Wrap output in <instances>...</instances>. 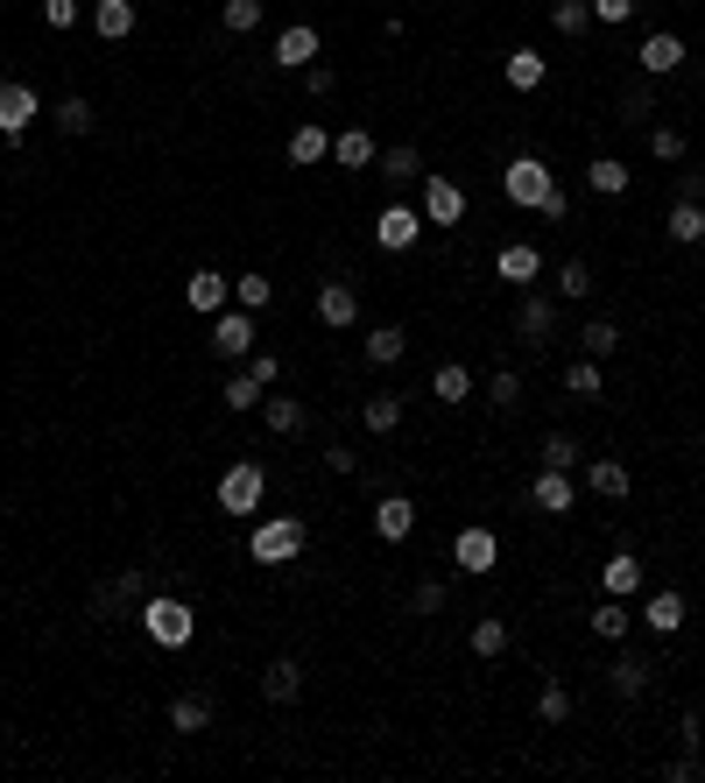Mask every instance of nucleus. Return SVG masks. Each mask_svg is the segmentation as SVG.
Masks as SVG:
<instances>
[{
	"instance_id": "1",
	"label": "nucleus",
	"mask_w": 705,
	"mask_h": 783,
	"mask_svg": "<svg viewBox=\"0 0 705 783\" xmlns=\"http://www.w3.org/2000/svg\"><path fill=\"white\" fill-rule=\"evenodd\" d=\"M142 636L156 642V649H190L198 615H190V600H177V594H148L142 600Z\"/></svg>"
},
{
	"instance_id": "2",
	"label": "nucleus",
	"mask_w": 705,
	"mask_h": 783,
	"mask_svg": "<svg viewBox=\"0 0 705 783\" xmlns=\"http://www.w3.org/2000/svg\"><path fill=\"white\" fill-rule=\"evenodd\" d=\"M303 515H269V523H255V537H247V558L255 565H290L297 550H303Z\"/></svg>"
},
{
	"instance_id": "3",
	"label": "nucleus",
	"mask_w": 705,
	"mask_h": 783,
	"mask_svg": "<svg viewBox=\"0 0 705 783\" xmlns=\"http://www.w3.org/2000/svg\"><path fill=\"white\" fill-rule=\"evenodd\" d=\"M550 184H558V177H550V163H543V156H516V163L501 169L508 205H522V213H537V205L550 198Z\"/></svg>"
},
{
	"instance_id": "4",
	"label": "nucleus",
	"mask_w": 705,
	"mask_h": 783,
	"mask_svg": "<svg viewBox=\"0 0 705 783\" xmlns=\"http://www.w3.org/2000/svg\"><path fill=\"white\" fill-rule=\"evenodd\" d=\"M261 494H269V473H261L255 460H240V466L219 473V508H226V515H255Z\"/></svg>"
},
{
	"instance_id": "5",
	"label": "nucleus",
	"mask_w": 705,
	"mask_h": 783,
	"mask_svg": "<svg viewBox=\"0 0 705 783\" xmlns=\"http://www.w3.org/2000/svg\"><path fill=\"white\" fill-rule=\"evenodd\" d=\"M255 311H240V303H226V311L212 318V353L219 360H247V353H255Z\"/></svg>"
},
{
	"instance_id": "6",
	"label": "nucleus",
	"mask_w": 705,
	"mask_h": 783,
	"mask_svg": "<svg viewBox=\"0 0 705 783\" xmlns=\"http://www.w3.org/2000/svg\"><path fill=\"white\" fill-rule=\"evenodd\" d=\"M35 113H43L35 85H22V79H0V135H14V142H22L29 127H35Z\"/></svg>"
},
{
	"instance_id": "7",
	"label": "nucleus",
	"mask_w": 705,
	"mask_h": 783,
	"mask_svg": "<svg viewBox=\"0 0 705 783\" xmlns=\"http://www.w3.org/2000/svg\"><path fill=\"white\" fill-rule=\"evenodd\" d=\"M424 240V213L416 205H381V219H374V247H388V255H403V247Z\"/></svg>"
},
{
	"instance_id": "8",
	"label": "nucleus",
	"mask_w": 705,
	"mask_h": 783,
	"mask_svg": "<svg viewBox=\"0 0 705 783\" xmlns=\"http://www.w3.org/2000/svg\"><path fill=\"white\" fill-rule=\"evenodd\" d=\"M452 558L466 565V579H487V571H494V558H501V544H494V529H480V523H466L459 537H452Z\"/></svg>"
},
{
	"instance_id": "9",
	"label": "nucleus",
	"mask_w": 705,
	"mask_h": 783,
	"mask_svg": "<svg viewBox=\"0 0 705 783\" xmlns=\"http://www.w3.org/2000/svg\"><path fill=\"white\" fill-rule=\"evenodd\" d=\"M466 219V190L452 177H424V226H459Z\"/></svg>"
},
{
	"instance_id": "10",
	"label": "nucleus",
	"mask_w": 705,
	"mask_h": 783,
	"mask_svg": "<svg viewBox=\"0 0 705 783\" xmlns=\"http://www.w3.org/2000/svg\"><path fill=\"white\" fill-rule=\"evenodd\" d=\"M184 303H190V311H198V318H219L226 303H234V282H226L219 269H198V276L184 282Z\"/></svg>"
},
{
	"instance_id": "11",
	"label": "nucleus",
	"mask_w": 705,
	"mask_h": 783,
	"mask_svg": "<svg viewBox=\"0 0 705 783\" xmlns=\"http://www.w3.org/2000/svg\"><path fill=\"white\" fill-rule=\"evenodd\" d=\"M529 508L537 515H564V508H579V487H571V473H537V481H529Z\"/></svg>"
},
{
	"instance_id": "12",
	"label": "nucleus",
	"mask_w": 705,
	"mask_h": 783,
	"mask_svg": "<svg viewBox=\"0 0 705 783\" xmlns=\"http://www.w3.org/2000/svg\"><path fill=\"white\" fill-rule=\"evenodd\" d=\"M135 600H148V571L142 565H127L121 571V579H113V586H100V594H92V615H113V607H135Z\"/></svg>"
},
{
	"instance_id": "13",
	"label": "nucleus",
	"mask_w": 705,
	"mask_h": 783,
	"mask_svg": "<svg viewBox=\"0 0 705 783\" xmlns=\"http://www.w3.org/2000/svg\"><path fill=\"white\" fill-rule=\"evenodd\" d=\"M318 50H325V43H318V29H311V22H290V29L276 35V64H282V71L318 64Z\"/></svg>"
},
{
	"instance_id": "14",
	"label": "nucleus",
	"mask_w": 705,
	"mask_h": 783,
	"mask_svg": "<svg viewBox=\"0 0 705 783\" xmlns=\"http://www.w3.org/2000/svg\"><path fill=\"white\" fill-rule=\"evenodd\" d=\"M409 529H416L409 494H381V502H374V537H381V544H403Z\"/></svg>"
},
{
	"instance_id": "15",
	"label": "nucleus",
	"mask_w": 705,
	"mask_h": 783,
	"mask_svg": "<svg viewBox=\"0 0 705 783\" xmlns=\"http://www.w3.org/2000/svg\"><path fill=\"white\" fill-rule=\"evenodd\" d=\"M684 56H692V50H684V43H677V35H671V29H656V35H642V50H635V64H642V71H650V79H663V71H677V64H684Z\"/></svg>"
},
{
	"instance_id": "16",
	"label": "nucleus",
	"mask_w": 705,
	"mask_h": 783,
	"mask_svg": "<svg viewBox=\"0 0 705 783\" xmlns=\"http://www.w3.org/2000/svg\"><path fill=\"white\" fill-rule=\"evenodd\" d=\"M516 332L529 339V347H543V339L558 332V303H550V297H529V290H522V303H516Z\"/></svg>"
},
{
	"instance_id": "17",
	"label": "nucleus",
	"mask_w": 705,
	"mask_h": 783,
	"mask_svg": "<svg viewBox=\"0 0 705 783\" xmlns=\"http://www.w3.org/2000/svg\"><path fill=\"white\" fill-rule=\"evenodd\" d=\"M261 699H269V705H297V699H303V671H297V657H276L269 671H261Z\"/></svg>"
},
{
	"instance_id": "18",
	"label": "nucleus",
	"mask_w": 705,
	"mask_h": 783,
	"mask_svg": "<svg viewBox=\"0 0 705 783\" xmlns=\"http://www.w3.org/2000/svg\"><path fill=\"white\" fill-rule=\"evenodd\" d=\"M135 0H92V29L106 35V43H127V35H135Z\"/></svg>"
},
{
	"instance_id": "19",
	"label": "nucleus",
	"mask_w": 705,
	"mask_h": 783,
	"mask_svg": "<svg viewBox=\"0 0 705 783\" xmlns=\"http://www.w3.org/2000/svg\"><path fill=\"white\" fill-rule=\"evenodd\" d=\"M635 586H642V558L635 550H614L600 571V594H614V600H635Z\"/></svg>"
},
{
	"instance_id": "20",
	"label": "nucleus",
	"mask_w": 705,
	"mask_h": 783,
	"mask_svg": "<svg viewBox=\"0 0 705 783\" xmlns=\"http://www.w3.org/2000/svg\"><path fill=\"white\" fill-rule=\"evenodd\" d=\"M494 269H501V282H537L543 276V255L529 240H508L501 255H494Z\"/></svg>"
},
{
	"instance_id": "21",
	"label": "nucleus",
	"mask_w": 705,
	"mask_h": 783,
	"mask_svg": "<svg viewBox=\"0 0 705 783\" xmlns=\"http://www.w3.org/2000/svg\"><path fill=\"white\" fill-rule=\"evenodd\" d=\"M318 318L346 332V324L360 318V290H353V282H325V290H318Z\"/></svg>"
},
{
	"instance_id": "22",
	"label": "nucleus",
	"mask_w": 705,
	"mask_h": 783,
	"mask_svg": "<svg viewBox=\"0 0 705 783\" xmlns=\"http://www.w3.org/2000/svg\"><path fill=\"white\" fill-rule=\"evenodd\" d=\"M642 628H650V636H677V628H684V594H671V586H663V594H650V607H642Z\"/></svg>"
},
{
	"instance_id": "23",
	"label": "nucleus",
	"mask_w": 705,
	"mask_h": 783,
	"mask_svg": "<svg viewBox=\"0 0 705 783\" xmlns=\"http://www.w3.org/2000/svg\"><path fill=\"white\" fill-rule=\"evenodd\" d=\"M169 728H177V734H205V728H212V699H205V692H177V699H169Z\"/></svg>"
},
{
	"instance_id": "24",
	"label": "nucleus",
	"mask_w": 705,
	"mask_h": 783,
	"mask_svg": "<svg viewBox=\"0 0 705 783\" xmlns=\"http://www.w3.org/2000/svg\"><path fill=\"white\" fill-rule=\"evenodd\" d=\"M663 234H671L677 247H698V240H705V205H698V198H677L671 219H663Z\"/></svg>"
},
{
	"instance_id": "25",
	"label": "nucleus",
	"mask_w": 705,
	"mask_h": 783,
	"mask_svg": "<svg viewBox=\"0 0 705 783\" xmlns=\"http://www.w3.org/2000/svg\"><path fill=\"white\" fill-rule=\"evenodd\" d=\"M501 79H508V85H516V92H537V85L550 79V64H543V56H537V50H529V43H522V50H508V64H501Z\"/></svg>"
},
{
	"instance_id": "26",
	"label": "nucleus",
	"mask_w": 705,
	"mask_h": 783,
	"mask_svg": "<svg viewBox=\"0 0 705 783\" xmlns=\"http://www.w3.org/2000/svg\"><path fill=\"white\" fill-rule=\"evenodd\" d=\"M585 487H593L600 502H628V487H635V481H628L621 460H593V466H585Z\"/></svg>"
},
{
	"instance_id": "27",
	"label": "nucleus",
	"mask_w": 705,
	"mask_h": 783,
	"mask_svg": "<svg viewBox=\"0 0 705 783\" xmlns=\"http://www.w3.org/2000/svg\"><path fill=\"white\" fill-rule=\"evenodd\" d=\"M381 156V148H374V135H367V127H346V135H332V163H346V169H367Z\"/></svg>"
},
{
	"instance_id": "28",
	"label": "nucleus",
	"mask_w": 705,
	"mask_h": 783,
	"mask_svg": "<svg viewBox=\"0 0 705 783\" xmlns=\"http://www.w3.org/2000/svg\"><path fill=\"white\" fill-rule=\"evenodd\" d=\"M374 169H381V177H388L395 190H403V184H416V177H424V156H416V148H381V156H374Z\"/></svg>"
},
{
	"instance_id": "29",
	"label": "nucleus",
	"mask_w": 705,
	"mask_h": 783,
	"mask_svg": "<svg viewBox=\"0 0 705 783\" xmlns=\"http://www.w3.org/2000/svg\"><path fill=\"white\" fill-rule=\"evenodd\" d=\"M403 353H409V332H403V324H374V332H367V360H374V368H395Z\"/></svg>"
},
{
	"instance_id": "30",
	"label": "nucleus",
	"mask_w": 705,
	"mask_h": 783,
	"mask_svg": "<svg viewBox=\"0 0 705 783\" xmlns=\"http://www.w3.org/2000/svg\"><path fill=\"white\" fill-rule=\"evenodd\" d=\"M606 684H614V699H642V692H650V663H642V657H614Z\"/></svg>"
},
{
	"instance_id": "31",
	"label": "nucleus",
	"mask_w": 705,
	"mask_h": 783,
	"mask_svg": "<svg viewBox=\"0 0 705 783\" xmlns=\"http://www.w3.org/2000/svg\"><path fill=\"white\" fill-rule=\"evenodd\" d=\"M261 424L282 431V437H297L303 431V403H297V395H261Z\"/></svg>"
},
{
	"instance_id": "32",
	"label": "nucleus",
	"mask_w": 705,
	"mask_h": 783,
	"mask_svg": "<svg viewBox=\"0 0 705 783\" xmlns=\"http://www.w3.org/2000/svg\"><path fill=\"white\" fill-rule=\"evenodd\" d=\"M628 628H635V615H628V600H614V594H606V600L593 607V636H600V642H621Z\"/></svg>"
},
{
	"instance_id": "33",
	"label": "nucleus",
	"mask_w": 705,
	"mask_h": 783,
	"mask_svg": "<svg viewBox=\"0 0 705 783\" xmlns=\"http://www.w3.org/2000/svg\"><path fill=\"white\" fill-rule=\"evenodd\" d=\"M564 389L579 395V403H593V395H606V381H600V360H593V353H579V360L564 368Z\"/></svg>"
},
{
	"instance_id": "34",
	"label": "nucleus",
	"mask_w": 705,
	"mask_h": 783,
	"mask_svg": "<svg viewBox=\"0 0 705 783\" xmlns=\"http://www.w3.org/2000/svg\"><path fill=\"white\" fill-rule=\"evenodd\" d=\"M360 424H367L374 437H388L395 424H403V395H388V389H381V395H367V410H360Z\"/></svg>"
},
{
	"instance_id": "35",
	"label": "nucleus",
	"mask_w": 705,
	"mask_h": 783,
	"mask_svg": "<svg viewBox=\"0 0 705 783\" xmlns=\"http://www.w3.org/2000/svg\"><path fill=\"white\" fill-rule=\"evenodd\" d=\"M585 184H593L600 198H621V190H628V163L621 156H593V163H585Z\"/></svg>"
},
{
	"instance_id": "36",
	"label": "nucleus",
	"mask_w": 705,
	"mask_h": 783,
	"mask_svg": "<svg viewBox=\"0 0 705 783\" xmlns=\"http://www.w3.org/2000/svg\"><path fill=\"white\" fill-rule=\"evenodd\" d=\"M261 395H269V389H261V381H255V374H247V368H240V374H226V389H219V403H226V410H240V416H247V410H261Z\"/></svg>"
},
{
	"instance_id": "37",
	"label": "nucleus",
	"mask_w": 705,
	"mask_h": 783,
	"mask_svg": "<svg viewBox=\"0 0 705 783\" xmlns=\"http://www.w3.org/2000/svg\"><path fill=\"white\" fill-rule=\"evenodd\" d=\"M579 353H593V360L621 353V324H614V318H585V332H579Z\"/></svg>"
},
{
	"instance_id": "38",
	"label": "nucleus",
	"mask_w": 705,
	"mask_h": 783,
	"mask_svg": "<svg viewBox=\"0 0 705 783\" xmlns=\"http://www.w3.org/2000/svg\"><path fill=\"white\" fill-rule=\"evenodd\" d=\"M50 121H56V135H92V100H79V92H71V100L50 106Z\"/></svg>"
},
{
	"instance_id": "39",
	"label": "nucleus",
	"mask_w": 705,
	"mask_h": 783,
	"mask_svg": "<svg viewBox=\"0 0 705 783\" xmlns=\"http://www.w3.org/2000/svg\"><path fill=\"white\" fill-rule=\"evenodd\" d=\"M431 395H437V403H466V395H473V374L459 368V360H445V368L431 374Z\"/></svg>"
},
{
	"instance_id": "40",
	"label": "nucleus",
	"mask_w": 705,
	"mask_h": 783,
	"mask_svg": "<svg viewBox=\"0 0 705 783\" xmlns=\"http://www.w3.org/2000/svg\"><path fill=\"white\" fill-rule=\"evenodd\" d=\"M537 460H543L550 473H571V466H579V437H571V431H550V437H543V452H537Z\"/></svg>"
},
{
	"instance_id": "41",
	"label": "nucleus",
	"mask_w": 705,
	"mask_h": 783,
	"mask_svg": "<svg viewBox=\"0 0 705 783\" xmlns=\"http://www.w3.org/2000/svg\"><path fill=\"white\" fill-rule=\"evenodd\" d=\"M325 156H332L325 127H297V135H290V163H325Z\"/></svg>"
},
{
	"instance_id": "42",
	"label": "nucleus",
	"mask_w": 705,
	"mask_h": 783,
	"mask_svg": "<svg viewBox=\"0 0 705 783\" xmlns=\"http://www.w3.org/2000/svg\"><path fill=\"white\" fill-rule=\"evenodd\" d=\"M473 657H501V649H508V621L501 615H487V621H473Z\"/></svg>"
},
{
	"instance_id": "43",
	"label": "nucleus",
	"mask_w": 705,
	"mask_h": 783,
	"mask_svg": "<svg viewBox=\"0 0 705 783\" xmlns=\"http://www.w3.org/2000/svg\"><path fill=\"white\" fill-rule=\"evenodd\" d=\"M219 29H226V35L261 29V0H226V8H219Z\"/></svg>"
},
{
	"instance_id": "44",
	"label": "nucleus",
	"mask_w": 705,
	"mask_h": 783,
	"mask_svg": "<svg viewBox=\"0 0 705 783\" xmlns=\"http://www.w3.org/2000/svg\"><path fill=\"white\" fill-rule=\"evenodd\" d=\"M585 22H593L585 0H558V8H550V29H558V35H585Z\"/></svg>"
},
{
	"instance_id": "45",
	"label": "nucleus",
	"mask_w": 705,
	"mask_h": 783,
	"mask_svg": "<svg viewBox=\"0 0 705 783\" xmlns=\"http://www.w3.org/2000/svg\"><path fill=\"white\" fill-rule=\"evenodd\" d=\"M269 297H276L269 276H240V282H234V303H240V311H269Z\"/></svg>"
},
{
	"instance_id": "46",
	"label": "nucleus",
	"mask_w": 705,
	"mask_h": 783,
	"mask_svg": "<svg viewBox=\"0 0 705 783\" xmlns=\"http://www.w3.org/2000/svg\"><path fill=\"white\" fill-rule=\"evenodd\" d=\"M558 297H564V303L593 297V269H585V261H564V269H558Z\"/></svg>"
},
{
	"instance_id": "47",
	"label": "nucleus",
	"mask_w": 705,
	"mask_h": 783,
	"mask_svg": "<svg viewBox=\"0 0 705 783\" xmlns=\"http://www.w3.org/2000/svg\"><path fill=\"white\" fill-rule=\"evenodd\" d=\"M537 720H543V728H564V720H571V692H564V684H543Z\"/></svg>"
},
{
	"instance_id": "48",
	"label": "nucleus",
	"mask_w": 705,
	"mask_h": 783,
	"mask_svg": "<svg viewBox=\"0 0 705 783\" xmlns=\"http://www.w3.org/2000/svg\"><path fill=\"white\" fill-rule=\"evenodd\" d=\"M487 403H494V410H516V403H522V381L508 374V368H494V374H487Z\"/></svg>"
},
{
	"instance_id": "49",
	"label": "nucleus",
	"mask_w": 705,
	"mask_h": 783,
	"mask_svg": "<svg viewBox=\"0 0 705 783\" xmlns=\"http://www.w3.org/2000/svg\"><path fill=\"white\" fill-rule=\"evenodd\" d=\"M409 615H445V579H424L409 594Z\"/></svg>"
},
{
	"instance_id": "50",
	"label": "nucleus",
	"mask_w": 705,
	"mask_h": 783,
	"mask_svg": "<svg viewBox=\"0 0 705 783\" xmlns=\"http://www.w3.org/2000/svg\"><path fill=\"white\" fill-rule=\"evenodd\" d=\"M650 156H656V163H684V135H677V127H656V135H650Z\"/></svg>"
},
{
	"instance_id": "51",
	"label": "nucleus",
	"mask_w": 705,
	"mask_h": 783,
	"mask_svg": "<svg viewBox=\"0 0 705 783\" xmlns=\"http://www.w3.org/2000/svg\"><path fill=\"white\" fill-rule=\"evenodd\" d=\"M247 374H255V381H261V389H276V381H282V360H276V353H261V347H255V353H247Z\"/></svg>"
},
{
	"instance_id": "52",
	"label": "nucleus",
	"mask_w": 705,
	"mask_h": 783,
	"mask_svg": "<svg viewBox=\"0 0 705 783\" xmlns=\"http://www.w3.org/2000/svg\"><path fill=\"white\" fill-rule=\"evenodd\" d=\"M43 22L50 29H79V0H43Z\"/></svg>"
},
{
	"instance_id": "53",
	"label": "nucleus",
	"mask_w": 705,
	"mask_h": 783,
	"mask_svg": "<svg viewBox=\"0 0 705 783\" xmlns=\"http://www.w3.org/2000/svg\"><path fill=\"white\" fill-rule=\"evenodd\" d=\"M585 8H593V22H628V14H635V0H585Z\"/></svg>"
},
{
	"instance_id": "54",
	"label": "nucleus",
	"mask_w": 705,
	"mask_h": 783,
	"mask_svg": "<svg viewBox=\"0 0 705 783\" xmlns=\"http://www.w3.org/2000/svg\"><path fill=\"white\" fill-rule=\"evenodd\" d=\"M332 85H339V79H332L325 64H303V92H311V100H332Z\"/></svg>"
},
{
	"instance_id": "55",
	"label": "nucleus",
	"mask_w": 705,
	"mask_h": 783,
	"mask_svg": "<svg viewBox=\"0 0 705 783\" xmlns=\"http://www.w3.org/2000/svg\"><path fill=\"white\" fill-rule=\"evenodd\" d=\"M537 213H543V219H564V213H571V198H564V190H558V184H550V198L537 205Z\"/></svg>"
},
{
	"instance_id": "56",
	"label": "nucleus",
	"mask_w": 705,
	"mask_h": 783,
	"mask_svg": "<svg viewBox=\"0 0 705 783\" xmlns=\"http://www.w3.org/2000/svg\"><path fill=\"white\" fill-rule=\"evenodd\" d=\"M325 466L332 473H353V445H325Z\"/></svg>"
}]
</instances>
